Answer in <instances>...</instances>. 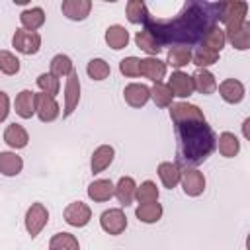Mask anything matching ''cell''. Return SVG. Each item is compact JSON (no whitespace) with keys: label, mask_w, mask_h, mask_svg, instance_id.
Segmentation results:
<instances>
[{"label":"cell","mask_w":250,"mask_h":250,"mask_svg":"<svg viewBox=\"0 0 250 250\" xmlns=\"http://www.w3.org/2000/svg\"><path fill=\"white\" fill-rule=\"evenodd\" d=\"M217 8L219 2H186L180 14L166 20L154 18L148 12L143 25L160 45L176 43L180 47H189L201 43L207 29L217 23Z\"/></svg>","instance_id":"6da1fadb"},{"label":"cell","mask_w":250,"mask_h":250,"mask_svg":"<svg viewBox=\"0 0 250 250\" xmlns=\"http://www.w3.org/2000/svg\"><path fill=\"white\" fill-rule=\"evenodd\" d=\"M174 129L178 137V164H184V168L203 164L217 148V135L205 117L178 121Z\"/></svg>","instance_id":"7a4b0ae2"},{"label":"cell","mask_w":250,"mask_h":250,"mask_svg":"<svg viewBox=\"0 0 250 250\" xmlns=\"http://www.w3.org/2000/svg\"><path fill=\"white\" fill-rule=\"evenodd\" d=\"M248 16V2H219L217 8V21H221L225 27L223 29H234L246 23Z\"/></svg>","instance_id":"3957f363"},{"label":"cell","mask_w":250,"mask_h":250,"mask_svg":"<svg viewBox=\"0 0 250 250\" xmlns=\"http://www.w3.org/2000/svg\"><path fill=\"white\" fill-rule=\"evenodd\" d=\"M47 223H49V209L39 201L31 203L25 211V217H23V225H25L27 234L31 238H37L41 234V230L47 227Z\"/></svg>","instance_id":"277c9868"},{"label":"cell","mask_w":250,"mask_h":250,"mask_svg":"<svg viewBox=\"0 0 250 250\" xmlns=\"http://www.w3.org/2000/svg\"><path fill=\"white\" fill-rule=\"evenodd\" d=\"M180 186H182V189H184V193H186L188 197H199V195L205 191L207 180H205L203 172H199L197 168L186 166V168H182Z\"/></svg>","instance_id":"5b68a950"},{"label":"cell","mask_w":250,"mask_h":250,"mask_svg":"<svg viewBox=\"0 0 250 250\" xmlns=\"http://www.w3.org/2000/svg\"><path fill=\"white\" fill-rule=\"evenodd\" d=\"M100 227L104 232L111 234V236H119L125 232L127 229V215L121 207H111V209H105L102 215H100Z\"/></svg>","instance_id":"8992f818"},{"label":"cell","mask_w":250,"mask_h":250,"mask_svg":"<svg viewBox=\"0 0 250 250\" xmlns=\"http://www.w3.org/2000/svg\"><path fill=\"white\" fill-rule=\"evenodd\" d=\"M12 47L21 55H37L41 49V35L37 31L16 29L12 35Z\"/></svg>","instance_id":"52a82bcc"},{"label":"cell","mask_w":250,"mask_h":250,"mask_svg":"<svg viewBox=\"0 0 250 250\" xmlns=\"http://www.w3.org/2000/svg\"><path fill=\"white\" fill-rule=\"evenodd\" d=\"M80 92H82V86H80V78H78V72H70L66 76V82H64V94H62V100H64V107H62V117H70L78 104H80Z\"/></svg>","instance_id":"ba28073f"},{"label":"cell","mask_w":250,"mask_h":250,"mask_svg":"<svg viewBox=\"0 0 250 250\" xmlns=\"http://www.w3.org/2000/svg\"><path fill=\"white\" fill-rule=\"evenodd\" d=\"M35 115L39 117L41 123H53L61 115V105L53 96L35 92Z\"/></svg>","instance_id":"9c48e42d"},{"label":"cell","mask_w":250,"mask_h":250,"mask_svg":"<svg viewBox=\"0 0 250 250\" xmlns=\"http://www.w3.org/2000/svg\"><path fill=\"white\" fill-rule=\"evenodd\" d=\"M62 217H64V223L66 225L76 227V229H82V227H86L92 221V209L84 201H72V203H68L64 207Z\"/></svg>","instance_id":"30bf717a"},{"label":"cell","mask_w":250,"mask_h":250,"mask_svg":"<svg viewBox=\"0 0 250 250\" xmlns=\"http://www.w3.org/2000/svg\"><path fill=\"white\" fill-rule=\"evenodd\" d=\"M123 100H125L127 105H131L135 109H141L150 100V88L146 84H141V82H131L123 88Z\"/></svg>","instance_id":"8fae6325"},{"label":"cell","mask_w":250,"mask_h":250,"mask_svg":"<svg viewBox=\"0 0 250 250\" xmlns=\"http://www.w3.org/2000/svg\"><path fill=\"white\" fill-rule=\"evenodd\" d=\"M166 62L160 61L158 57H146V59H141L139 62V76H145L148 78L152 84L156 82H162V78H166Z\"/></svg>","instance_id":"7c38bea8"},{"label":"cell","mask_w":250,"mask_h":250,"mask_svg":"<svg viewBox=\"0 0 250 250\" xmlns=\"http://www.w3.org/2000/svg\"><path fill=\"white\" fill-rule=\"evenodd\" d=\"M168 86L172 90V94L180 100H188L195 90H193V80L191 74L184 72V70H174L168 78Z\"/></svg>","instance_id":"4fadbf2b"},{"label":"cell","mask_w":250,"mask_h":250,"mask_svg":"<svg viewBox=\"0 0 250 250\" xmlns=\"http://www.w3.org/2000/svg\"><path fill=\"white\" fill-rule=\"evenodd\" d=\"M217 90H219V96L223 98V102L234 105V104H240L246 96V88L240 80L236 78H225L221 84H217Z\"/></svg>","instance_id":"5bb4252c"},{"label":"cell","mask_w":250,"mask_h":250,"mask_svg":"<svg viewBox=\"0 0 250 250\" xmlns=\"http://www.w3.org/2000/svg\"><path fill=\"white\" fill-rule=\"evenodd\" d=\"M113 158H115V148L111 145L96 146L92 156H90V170H92V174L96 176V174H102L104 170H107L111 166Z\"/></svg>","instance_id":"9a60e30c"},{"label":"cell","mask_w":250,"mask_h":250,"mask_svg":"<svg viewBox=\"0 0 250 250\" xmlns=\"http://www.w3.org/2000/svg\"><path fill=\"white\" fill-rule=\"evenodd\" d=\"M61 12L70 21H84L92 12L90 0H62Z\"/></svg>","instance_id":"2e32d148"},{"label":"cell","mask_w":250,"mask_h":250,"mask_svg":"<svg viewBox=\"0 0 250 250\" xmlns=\"http://www.w3.org/2000/svg\"><path fill=\"white\" fill-rule=\"evenodd\" d=\"M168 113H170L172 123L186 121V119H201V117H205V115H203V109H199V105L189 104V102H186V100L174 102V104L170 105Z\"/></svg>","instance_id":"e0dca14e"},{"label":"cell","mask_w":250,"mask_h":250,"mask_svg":"<svg viewBox=\"0 0 250 250\" xmlns=\"http://www.w3.org/2000/svg\"><path fill=\"white\" fill-rule=\"evenodd\" d=\"M4 143L16 152V150H21L29 145V133L25 131L23 125L20 123H10L6 129H4V135H2Z\"/></svg>","instance_id":"ac0fdd59"},{"label":"cell","mask_w":250,"mask_h":250,"mask_svg":"<svg viewBox=\"0 0 250 250\" xmlns=\"http://www.w3.org/2000/svg\"><path fill=\"white\" fill-rule=\"evenodd\" d=\"M86 193H88V197H90L94 203H104V201H109V199L113 197V193H115V184H113L111 180H107V178H98V180H94V182L88 186Z\"/></svg>","instance_id":"d6986e66"},{"label":"cell","mask_w":250,"mask_h":250,"mask_svg":"<svg viewBox=\"0 0 250 250\" xmlns=\"http://www.w3.org/2000/svg\"><path fill=\"white\" fill-rule=\"evenodd\" d=\"M191 80H193V90L203 94V96H211L217 92V78L215 74L209 70V68H197L193 74H191Z\"/></svg>","instance_id":"ffe728a7"},{"label":"cell","mask_w":250,"mask_h":250,"mask_svg":"<svg viewBox=\"0 0 250 250\" xmlns=\"http://www.w3.org/2000/svg\"><path fill=\"white\" fill-rule=\"evenodd\" d=\"M158 172V178L162 182V186L166 189H174L178 184H180V176H182V166L178 162H170V160H164L158 164L156 168Z\"/></svg>","instance_id":"44dd1931"},{"label":"cell","mask_w":250,"mask_h":250,"mask_svg":"<svg viewBox=\"0 0 250 250\" xmlns=\"http://www.w3.org/2000/svg\"><path fill=\"white\" fill-rule=\"evenodd\" d=\"M107 47H111L113 51H121L129 45L131 41V35H129V29L125 25H119V23H113L105 29V35H104Z\"/></svg>","instance_id":"7402d4cb"},{"label":"cell","mask_w":250,"mask_h":250,"mask_svg":"<svg viewBox=\"0 0 250 250\" xmlns=\"http://www.w3.org/2000/svg\"><path fill=\"white\" fill-rule=\"evenodd\" d=\"M225 45H227L225 29H223L219 23L211 25V27L207 29V33L203 35V39H201V49L213 51V53H219V55H221V51L225 49Z\"/></svg>","instance_id":"603a6c76"},{"label":"cell","mask_w":250,"mask_h":250,"mask_svg":"<svg viewBox=\"0 0 250 250\" xmlns=\"http://www.w3.org/2000/svg\"><path fill=\"white\" fill-rule=\"evenodd\" d=\"M23 170V158L16 154L14 150H2L0 152V174L6 178H14L21 174Z\"/></svg>","instance_id":"cb8c5ba5"},{"label":"cell","mask_w":250,"mask_h":250,"mask_svg":"<svg viewBox=\"0 0 250 250\" xmlns=\"http://www.w3.org/2000/svg\"><path fill=\"white\" fill-rule=\"evenodd\" d=\"M225 37H227V43H230L236 51H248L250 49V21L234 29H225Z\"/></svg>","instance_id":"d4e9b609"},{"label":"cell","mask_w":250,"mask_h":250,"mask_svg":"<svg viewBox=\"0 0 250 250\" xmlns=\"http://www.w3.org/2000/svg\"><path fill=\"white\" fill-rule=\"evenodd\" d=\"M135 191H137V182L131 176H121L115 184V193L113 197H117V201L123 207H129L135 201Z\"/></svg>","instance_id":"484cf974"},{"label":"cell","mask_w":250,"mask_h":250,"mask_svg":"<svg viewBox=\"0 0 250 250\" xmlns=\"http://www.w3.org/2000/svg\"><path fill=\"white\" fill-rule=\"evenodd\" d=\"M14 109L21 119H31L35 115V92L21 90L14 100Z\"/></svg>","instance_id":"4316f807"},{"label":"cell","mask_w":250,"mask_h":250,"mask_svg":"<svg viewBox=\"0 0 250 250\" xmlns=\"http://www.w3.org/2000/svg\"><path fill=\"white\" fill-rule=\"evenodd\" d=\"M20 23H21V29L37 31L39 27L45 25V10L39 8V6L25 8V10L20 14Z\"/></svg>","instance_id":"83f0119b"},{"label":"cell","mask_w":250,"mask_h":250,"mask_svg":"<svg viewBox=\"0 0 250 250\" xmlns=\"http://www.w3.org/2000/svg\"><path fill=\"white\" fill-rule=\"evenodd\" d=\"M217 148H219V154L223 158H234L240 152V141H238V137L234 133L223 131L217 137Z\"/></svg>","instance_id":"f1b7e54d"},{"label":"cell","mask_w":250,"mask_h":250,"mask_svg":"<svg viewBox=\"0 0 250 250\" xmlns=\"http://www.w3.org/2000/svg\"><path fill=\"white\" fill-rule=\"evenodd\" d=\"M162 215H164V209H162V205L158 201H154V203H139L137 209H135V217L145 225L158 223L162 219Z\"/></svg>","instance_id":"f546056e"},{"label":"cell","mask_w":250,"mask_h":250,"mask_svg":"<svg viewBox=\"0 0 250 250\" xmlns=\"http://www.w3.org/2000/svg\"><path fill=\"white\" fill-rule=\"evenodd\" d=\"M191 49L189 47H180V45H174L168 49V55H166V66H172L176 70H182L184 66H188L191 62Z\"/></svg>","instance_id":"4dcf8cb0"},{"label":"cell","mask_w":250,"mask_h":250,"mask_svg":"<svg viewBox=\"0 0 250 250\" xmlns=\"http://www.w3.org/2000/svg\"><path fill=\"white\" fill-rule=\"evenodd\" d=\"M135 45H137L141 51H145L148 57H158V53L162 51V45L158 43V39H156L150 31H146L145 27L135 33Z\"/></svg>","instance_id":"1f68e13d"},{"label":"cell","mask_w":250,"mask_h":250,"mask_svg":"<svg viewBox=\"0 0 250 250\" xmlns=\"http://www.w3.org/2000/svg\"><path fill=\"white\" fill-rule=\"evenodd\" d=\"M49 72L57 78H66L70 72H74V64H72V59L68 55H55L49 62Z\"/></svg>","instance_id":"d6a6232c"},{"label":"cell","mask_w":250,"mask_h":250,"mask_svg":"<svg viewBox=\"0 0 250 250\" xmlns=\"http://www.w3.org/2000/svg\"><path fill=\"white\" fill-rule=\"evenodd\" d=\"M150 100L154 102L156 107H170L174 104V94L168 84L156 82L150 86Z\"/></svg>","instance_id":"836d02e7"},{"label":"cell","mask_w":250,"mask_h":250,"mask_svg":"<svg viewBox=\"0 0 250 250\" xmlns=\"http://www.w3.org/2000/svg\"><path fill=\"white\" fill-rule=\"evenodd\" d=\"M49 250H80V242L72 232H57L49 240Z\"/></svg>","instance_id":"e575fe53"},{"label":"cell","mask_w":250,"mask_h":250,"mask_svg":"<svg viewBox=\"0 0 250 250\" xmlns=\"http://www.w3.org/2000/svg\"><path fill=\"white\" fill-rule=\"evenodd\" d=\"M86 74H88L92 80L102 82V80H105V78L111 74V66H109L107 61L96 57V59H90V61H88V64H86Z\"/></svg>","instance_id":"d590c367"},{"label":"cell","mask_w":250,"mask_h":250,"mask_svg":"<svg viewBox=\"0 0 250 250\" xmlns=\"http://www.w3.org/2000/svg\"><path fill=\"white\" fill-rule=\"evenodd\" d=\"M158 197H160V189L152 180H145V182H141V186H137L135 199L139 203H154V201H158Z\"/></svg>","instance_id":"8d00e7d4"},{"label":"cell","mask_w":250,"mask_h":250,"mask_svg":"<svg viewBox=\"0 0 250 250\" xmlns=\"http://www.w3.org/2000/svg\"><path fill=\"white\" fill-rule=\"evenodd\" d=\"M146 14H148V8L143 0H129L125 6V16H127L129 23H135V25L143 23Z\"/></svg>","instance_id":"74e56055"},{"label":"cell","mask_w":250,"mask_h":250,"mask_svg":"<svg viewBox=\"0 0 250 250\" xmlns=\"http://www.w3.org/2000/svg\"><path fill=\"white\" fill-rule=\"evenodd\" d=\"M20 68H21L20 59H18L12 51L2 49V51H0V72L6 74V76H14V74L20 72Z\"/></svg>","instance_id":"f35d334b"},{"label":"cell","mask_w":250,"mask_h":250,"mask_svg":"<svg viewBox=\"0 0 250 250\" xmlns=\"http://www.w3.org/2000/svg\"><path fill=\"white\" fill-rule=\"evenodd\" d=\"M37 86L43 94H49V96H57L61 92V78L53 76L51 72H43L37 76Z\"/></svg>","instance_id":"ab89813d"},{"label":"cell","mask_w":250,"mask_h":250,"mask_svg":"<svg viewBox=\"0 0 250 250\" xmlns=\"http://www.w3.org/2000/svg\"><path fill=\"white\" fill-rule=\"evenodd\" d=\"M219 61V53L213 51H205V49H197L195 53H191V64H195L197 68H209L211 64H215Z\"/></svg>","instance_id":"60d3db41"},{"label":"cell","mask_w":250,"mask_h":250,"mask_svg":"<svg viewBox=\"0 0 250 250\" xmlns=\"http://www.w3.org/2000/svg\"><path fill=\"white\" fill-rule=\"evenodd\" d=\"M139 62L141 59L139 57H125L119 61V72L125 76V78H137L139 76Z\"/></svg>","instance_id":"b9f144b4"},{"label":"cell","mask_w":250,"mask_h":250,"mask_svg":"<svg viewBox=\"0 0 250 250\" xmlns=\"http://www.w3.org/2000/svg\"><path fill=\"white\" fill-rule=\"evenodd\" d=\"M8 113H10V96L0 90V123L8 119Z\"/></svg>","instance_id":"7bdbcfd3"},{"label":"cell","mask_w":250,"mask_h":250,"mask_svg":"<svg viewBox=\"0 0 250 250\" xmlns=\"http://www.w3.org/2000/svg\"><path fill=\"white\" fill-rule=\"evenodd\" d=\"M248 125H250V117H246V119L242 121V135H244V139H246V141L250 139V131H248Z\"/></svg>","instance_id":"ee69618b"}]
</instances>
